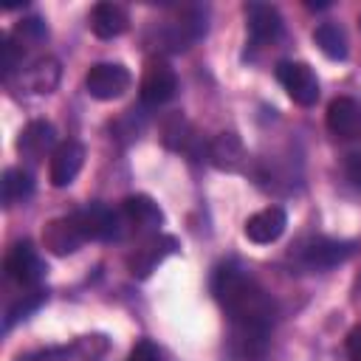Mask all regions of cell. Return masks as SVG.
Here are the masks:
<instances>
[{"instance_id": "cell-1", "label": "cell", "mask_w": 361, "mask_h": 361, "mask_svg": "<svg viewBox=\"0 0 361 361\" xmlns=\"http://www.w3.org/2000/svg\"><path fill=\"white\" fill-rule=\"evenodd\" d=\"M212 290L234 327L268 330L276 316V305L265 288L237 265H220L212 276Z\"/></svg>"}, {"instance_id": "cell-2", "label": "cell", "mask_w": 361, "mask_h": 361, "mask_svg": "<svg viewBox=\"0 0 361 361\" xmlns=\"http://www.w3.org/2000/svg\"><path fill=\"white\" fill-rule=\"evenodd\" d=\"M130 71L121 62H96L85 76V90L99 102H113L130 90Z\"/></svg>"}, {"instance_id": "cell-3", "label": "cell", "mask_w": 361, "mask_h": 361, "mask_svg": "<svg viewBox=\"0 0 361 361\" xmlns=\"http://www.w3.org/2000/svg\"><path fill=\"white\" fill-rule=\"evenodd\" d=\"M358 243L355 240H333V237H316L307 245H302V265L307 271H327L336 268L341 262H347L350 257H355Z\"/></svg>"}, {"instance_id": "cell-4", "label": "cell", "mask_w": 361, "mask_h": 361, "mask_svg": "<svg viewBox=\"0 0 361 361\" xmlns=\"http://www.w3.org/2000/svg\"><path fill=\"white\" fill-rule=\"evenodd\" d=\"M178 90V76L172 71V65L166 59H149L144 65L141 82H138V96L147 107H158L164 102H169Z\"/></svg>"}, {"instance_id": "cell-5", "label": "cell", "mask_w": 361, "mask_h": 361, "mask_svg": "<svg viewBox=\"0 0 361 361\" xmlns=\"http://www.w3.org/2000/svg\"><path fill=\"white\" fill-rule=\"evenodd\" d=\"M276 79L296 104L313 107L319 102V79L307 62H279Z\"/></svg>"}, {"instance_id": "cell-6", "label": "cell", "mask_w": 361, "mask_h": 361, "mask_svg": "<svg viewBox=\"0 0 361 361\" xmlns=\"http://www.w3.org/2000/svg\"><path fill=\"white\" fill-rule=\"evenodd\" d=\"M8 279H14L23 288H39L42 276H45V262L39 259L37 248L31 243H17L8 248L6 262H3Z\"/></svg>"}, {"instance_id": "cell-7", "label": "cell", "mask_w": 361, "mask_h": 361, "mask_svg": "<svg viewBox=\"0 0 361 361\" xmlns=\"http://www.w3.org/2000/svg\"><path fill=\"white\" fill-rule=\"evenodd\" d=\"M85 164V144L76 141V138H68L62 144L54 147V155H51V164H48V178H51V186L62 189L68 183H73V178L79 175Z\"/></svg>"}, {"instance_id": "cell-8", "label": "cell", "mask_w": 361, "mask_h": 361, "mask_svg": "<svg viewBox=\"0 0 361 361\" xmlns=\"http://www.w3.org/2000/svg\"><path fill=\"white\" fill-rule=\"evenodd\" d=\"M203 34H206V14L197 11V8H192V11H183L178 20H172L164 28L161 42H164L166 51H175L178 54V51L192 48Z\"/></svg>"}, {"instance_id": "cell-9", "label": "cell", "mask_w": 361, "mask_h": 361, "mask_svg": "<svg viewBox=\"0 0 361 361\" xmlns=\"http://www.w3.org/2000/svg\"><path fill=\"white\" fill-rule=\"evenodd\" d=\"M206 158L220 172H243L245 161H248V152H245L237 133H217L206 144Z\"/></svg>"}, {"instance_id": "cell-10", "label": "cell", "mask_w": 361, "mask_h": 361, "mask_svg": "<svg viewBox=\"0 0 361 361\" xmlns=\"http://www.w3.org/2000/svg\"><path fill=\"white\" fill-rule=\"evenodd\" d=\"M85 240H113L118 234V217L102 203H90L71 214Z\"/></svg>"}, {"instance_id": "cell-11", "label": "cell", "mask_w": 361, "mask_h": 361, "mask_svg": "<svg viewBox=\"0 0 361 361\" xmlns=\"http://www.w3.org/2000/svg\"><path fill=\"white\" fill-rule=\"evenodd\" d=\"M175 251H178V240L169 237V234H158V237L147 240V243L127 259V268H130L133 276L147 279V276H149L169 254H175Z\"/></svg>"}, {"instance_id": "cell-12", "label": "cell", "mask_w": 361, "mask_h": 361, "mask_svg": "<svg viewBox=\"0 0 361 361\" xmlns=\"http://www.w3.org/2000/svg\"><path fill=\"white\" fill-rule=\"evenodd\" d=\"M288 228V214L282 206H265L259 212H254L248 220H245V237L257 245H268V243H276L282 237V231Z\"/></svg>"}, {"instance_id": "cell-13", "label": "cell", "mask_w": 361, "mask_h": 361, "mask_svg": "<svg viewBox=\"0 0 361 361\" xmlns=\"http://www.w3.org/2000/svg\"><path fill=\"white\" fill-rule=\"evenodd\" d=\"M327 130L344 141L361 138V104L350 96L333 99L327 107Z\"/></svg>"}, {"instance_id": "cell-14", "label": "cell", "mask_w": 361, "mask_h": 361, "mask_svg": "<svg viewBox=\"0 0 361 361\" xmlns=\"http://www.w3.org/2000/svg\"><path fill=\"white\" fill-rule=\"evenodd\" d=\"M245 25H248V37L257 45L274 42L282 34V17L271 3H248L245 6Z\"/></svg>"}, {"instance_id": "cell-15", "label": "cell", "mask_w": 361, "mask_h": 361, "mask_svg": "<svg viewBox=\"0 0 361 361\" xmlns=\"http://www.w3.org/2000/svg\"><path fill=\"white\" fill-rule=\"evenodd\" d=\"M82 243H85V237H82V231H79V226L73 223L71 214L68 217H56V220L45 223V228H42V245L56 257L73 254Z\"/></svg>"}, {"instance_id": "cell-16", "label": "cell", "mask_w": 361, "mask_h": 361, "mask_svg": "<svg viewBox=\"0 0 361 361\" xmlns=\"http://www.w3.org/2000/svg\"><path fill=\"white\" fill-rule=\"evenodd\" d=\"M127 28H130V14H127L124 6L110 3V0L93 6V11H90V31L99 39H116Z\"/></svg>"}, {"instance_id": "cell-17", "label": "cell", "mask_w": 361, "mask_h": 361, "mask_svg": "<svg viewBox=\"0 0 361 361\" xmlns=\"http://www.w3.org/2000/svg\"><path fill=\"white\" fill-rule=\"evenodd\" d=\"M54 124L51 121H42V118H34L28 121L20 135H17V152L28 161H39L51 147H54Z\"/></svg>"}, {"instance_id": "cell-18", "label": "cell", "mask_w": 361, "mask_h": 361, "mask_svg": "<svg viewBox=\"0 0 361 361\" xmlns=\"http://www.w3.org/2000/svg\"><path fill=\"white\" fill-rule=\"evenodd\" d=\"M124 214L141 231H158V226L164 223V212L158 209V203L149 195H130V197H124Z\"/></svg>"}, {"instance_id": "cell-19", "label": "cell", "mask_w": 361, "mask_h": 361, "mask_svg": "<svg viewBox=\"0 0 361 361\" xmlns=\"http://www.w3.org/2000/svg\"><path fill=\"white\" fill-rule=\"evenodd\" d=\"M59 76H62L59 62L54 56H42L25 71V87L31 93H54L59 85Z\"/></svg>"}, {"instance_id": "cell-20", "label": "cell", "mask_w": 361, "mask_h": 361, "mask_svg": "<svg viewBox=\"0 0 361 361\" xmlns=\"http://www.w3.org/2000/svg\"><path fill=\"white\" fill-rule=\"evenodd\" d=\"M0 192H3V203H6L8 209L17 206V203H23V200H28L31 192H34V178H31V172H25L23 166L6 169V172H3V180H0Z\"/></svg>"}, {"instance_id": "cell-21", "label": "cell", "mask_w": 361, "mask_h": 361, "mask_svg": "<svg viewBox=\"0 0 361 361\" xmlns=\"http://www.w3.org/2000/svg\"><path fill=\"white\" fill-rule=\"evenodd\" d=\"M313 42L319 45V51L327 56V59H347V37H344V31L336 25V23H322V25H316V31H313Z\"/></svg>"}, {"instance_id": "cell-22", "label": "cell", "mask_w": 361, "mask_h": 361, "mask_svg": "<svg viewBox=\"0 0 361 361\" xmlns=\"http://www.w3.org/2000/svg\"><path fill=\"white\" fill-rule=\"evenodd\" d=\"M8 37L17 42V48H20V51H25V48L39 45V42L48 37V28H45V23H42L39 17H23V20L11 28V34H8Z\"/></svg>"}, {"instance_id": "cell-23", "label": "cell", "mask_w": 361, "mask_h": 361, "mask_svg": "<svg viewBox=\"0 0 361 361\" xmlns=\"http://www.w3.org/2000/svg\"><path fill=\"white\" fill-rule=\"evenodd\" d=\"M42 302H45V293H42L39 288H31L28 293H23V299H20V302H17V305L8 310V316H6V330H8V327L17 322V319H25L31 310H37Z\"/></svg>"}, {"instance_id": "cell-24", "label": "cell", "mask_w": 361, "mask_h": 361, "mask_svg": "<svg viewBox=\"0 0 361 361\" xmlns=\"http://www.w3.org/2000/svg\"><path fill=\"white\" fill-rule=\"evenodd\" d=\"M20 59H23V51L17 48V42H14L8 34H3V39H0V68H3V79H8V76L20 68Z\"/></svg>"}, {"instance_id": "cell-25", "label": "cell", "mask_w": 361, "mask_h": 361, "mask_svg": "<svg viewBox=\"0 0 361 361\" xmlns=\"http://www.w3.org/2000/svg\"><path fill=\"white\" fill-rule=\"evenodd\" d=\"M127 361H161V353H158V347L152 344V341H138L135 347H133V353H130V358Z\"/></svg>"}, {"instance_id": "cell-26", "label": "cell", "mask_w": 361, "mask_h": 361, "mask_svg": "<svg viewBox=\"0 0 361 361\" xmlns=\"http://www.w3.org/2000/svg\"><path fill=\"white\" fill-rule=\"evenodd\" d=\"M347 355L350 361H361V324H355L347 333Z\"/></svg>"}, {"instance_id": "cell-27", "label": "cell", "mask_w": 361, "mask_h": 361, "mask_svg": "<svg viewBox=\"0 0 361 361\" xmlns=\"http://www.w3.org/2000/svg\"><path fill=\"white\" fill-rule=\"evenodd\" d=\"M347 178L353 180V186L361 189V155H350L347 158Z\"/></svg>"}]
</instances>
